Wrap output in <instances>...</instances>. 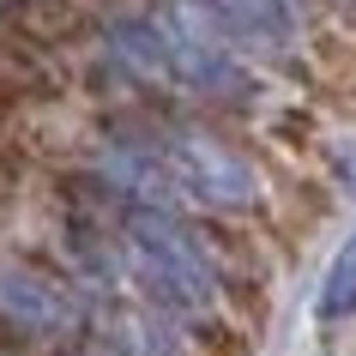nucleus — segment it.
<instances>
[{"instance_id":"obj_1","label":"nucleus","mask_w":356,"mask_h":356,"mask_svg":"<svg viewBox=\"0 0 356 356\" xmlns=\"http://www.w3.org/2000/svg\"><path fill=\"white\" fill-rule=\"evenodd\" d=\"M121 254L133 266V284L145 290L151 308H163L175 320H200L218 296V266L200 248L181 218L169 206H145V200H127L121 206Z\"/></svg>"},{"instance_id":"obj_2","label":"nucleus","mask_w":356,"mask_h":356,"mask_svg":"<svg viewBox=\"0 0 356 356\" xmlns=\"http://www.w3.org/2000/svg\"><path fill=\"white\" fill-rule=\"evenodd\" d=\"M157 151H163L169 188L193 193L200 206H211V211H248L254 200H260V175H254V163H248L236 145H224L218 133L181 127V133H163Z\"/></svg>"},{"instance_id":"obj_3","label":"nucleus","mask_w":356,"mask_h":356,"mask_svg":"<svg viewBox=\"0 0 356 356\" xmlns=\"http://www.w3.org/2000/svg\"><path fill=\"white\" fill-rule=\"evenodd\" d=\"M0 314L24 338H60L79 326V302L67 296V284L42 278L37 266H0Z\"/></svg>"},{"instance_id":"obj_4","label":"nucleus","mask_w":356,"mask_h":356,"mask_svg":"<svg viewBox=\"0 0 356 356\" xmlns=\"http://www.w3.org/2000/svg\"><path fill=\"white\" fill-rule=\"evenodd\" d=\"M193 6L224 42H242V49H284L296 31L290 0H193Z\"/></svg>"},{"instance_id":"obj_5","label":"nucleus","mask_w":356,"mask_h":356,"mask_svg":"<svg viewBox=\"0 0 356 356\" xmlns=\"http://www.w3.org/2000/svg\"><path fill=\"white\" fill-rule=\"evenodd\" d=\"M320 320H344L356 314V236L332 254V266H326V284H320V302H314Z\"/></svg>"},{"instance_id":"obj_6","label":"nucleus","mask_w":356,"mask_h":356,"mask_svg":"<svg viewBox=\"0 0 356 356\" xmlns=\"http://www.w3.org/2000/svg\"><path fill=\"white\" fill-rule=\"evenodd\" d=\"M193 344H200L206 356H248L242 332H236L229 320H218V314H200V320H193Z\"/></svg>"},{"instance_id":"obj_7","label":"nucleus","mask_w":356,"mask_h":356,"mask_svg":"<svg viewBox=\"0 0 356 356\" xmlns=\"http://www.w3.org/2000/svg\"><path fill=\"white\" fill-rule=\"evenodd\" d=\"M344 6H350V19H356V0H344Z\"/></svg>"}]
</instances>
